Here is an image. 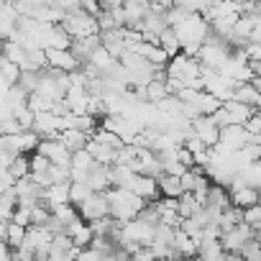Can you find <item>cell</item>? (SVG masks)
Masks as SVG:
<instances>
[{
	"label": "cell",
	"mask_w": 261,
	"mask_h": 261,
	"mask_svg": "<svg viewBox=\"0 0 261 261\" xmlns=\"http://www.w3.org/2000/svg\"><path fill=\"white\" fill-rule=\"evenodd\" d=\"M202 205H205V202H202L195 192H182V195L177 197V213H179V218H192Z\"/></svg>",
	"instance_id": "obj_15"
},
{
	"label": "cell",
	"mask_w": 261,
	"mask_h": 261,
	"mask_svg": "<svg viewBox=\"0 0 261 261\" xmlns=\"http://www.w3.org/2000/svg\"><path fill=\"white\" fill-rule=\"evenodd\" d=\"M230 97L243 102V105H248V108H261V90H256L251 82H236Z\"/></svg>",
	"instance_id": "obj_10"
},
{
	"label": "cell",
	"mask_w": 261,
	"mask_h": 261,
	"mask_svg": "<svg viewBox=\"0 0 261 261\" xmlns=\"http://www.w3.org/2000/svg\"><path fill=\"white\" fill-rule=\"evenodd\" d=\"M77 207V213H80V218L82 220H95V218H102V215H108V197H105V192H90L80 205H74Z\"/></svg>",
	"instance_id": "obj_4"
},
{
	"label": "cell",
	"mask_w": 261,
	"mask_h": 261,
	"mask_svg": "<svg viewBox=\"0 0 261 261\" xmlns=\"http://www.w3.org/2000/svg\"><path fill=\"white\" fill-rule=\"evenodd\" d=\"M128 190H134L144 202H154V200L159 197L156 177H151V174H136V179L130 182V187H128Z\"/></svg>",
	"instance_id": "obj_8"
},
{
	"label": "cell",
	"mask_w": 261,
	"mask_h": 261,
	"mask_svg": "<svg viewBox=\"0 0 261 261\" xmlns=\"http://www.w3.org/2000/svg\"><path fill=\"white\" fill-rule=\"evenodd\" d=\"M105 197H108V215L115 218L118 223H125L134 218L146 202L128 187H108L105 190Z\"/></svg>",
	"instance_id": "obj_1"
},
{
	"label": "cell",
	"mask_w": 261,
	"mask_h": 261,
	"mask_svg": "<svg viewBox=\"0 0 261 261\" xmlns=\"http://www.w3.org/2000/svg\"><path fill=\"white\" fill-rule=\"evenodd\" d=\"M241 220H243L246 225H251L253 230H258V228H261V205L253 202V205H248V207H241Z\"/></svg>",
	"instance_id": "obj_23"
},
{
	"label": "cell",
	"mask_w": 261,
	"mask_h": 261,
	"mask_svg": "<svg viewBox=\"0 0 261 261\" xmlns=\"http://www.w3.org/2000/svg\"><path fill=\"white\" fill-rule=\"evenodd\" d=\"M197 256L205 258V261H223L225 251H223V246H220L218 238L215 241H200L197 243Z\"/></svg>",
	"instance_id": "obj_18"
},
{
	"label": "cell",
	"mask_w": 261,
	"mask_h": 261,
	"mask_svg": "<svg viewBox=\"0 0 261 261\" xmlns=\"http://www.w3.org/2000/svg\"><path fill=\"white\" fill-rule=\"evenodd\" d=\"M90 192H92V190H90L87 182H72V179H69V202H72V205H80Z\"/></svg>",
	"instance_id": "obj_27"
},
{
	"label": "cell",
	"mask_w": 261,
	"mask_h": 261,
	"mask_svg": "<svg viewBox=\"0 0 261 261\" xmlns=\"http://www.w3.org/2000/svg\"><path fill=\"white\" fill-rule=\"evenodd\" d=\"M236 174L243 179V185H246V187L258 190V185H261V164H258V159H256V162H251V164H246V167H243V169H238Z\"/></svg>",
	"instance_id": "obj_19"
},
{
	"label": "cell",
	"mask_w": 261,
	"mask_h": 261,
	"mask_svg": "<svg viewBox=\"0 0 261 261\" xmlns=\"http://www.w3.org/2000/svg\"><path fill=\"white\" fill-rule=\"evenodd\" d=\"M156 187H159V195L162 197H179L182 195V185H179V177L177 174H156Z\"/></svg>",
	"instance_id": "obj_14"
},
{
	"label": "cell",
	"mask_w": 261,
	"mask_h": 261,
	"mask_svg": "<svg viewBox=\"0 0 261 261\" xmlns=\"http://www.w3.org/2000/svg\"><path fill=\"white\" fill-rule=\"evenodd\" d=\"M172 248H174V253L177 256H197V243L177 225L174 228V233H172V243H169Z\"/></svg>",
	"instance_id": "obj_11"
},
{
	"label": "cell",
	"mask_w": 261,
	"mask_h": 261,
	"mask_svg": "<svg viewBox=\"0 0 261 261\" xmlns=\"http://www.w3.org/2000/svg\"><path fill=\"white\" fill-rule=\"evenodd\" d=\"M18 149H21V154H31V151H36V146H39V136H36V130H31V128H23V130H18Z\"/></svg>",
	"instance_id": "obj_22"
},
{
	"label": "cell",
	"mask_w": 261,
	"mask_h": 261,
	"mask_svg": "<svg viewBox=\"0 0 261 261\" xmlns=\"http://www.w3.org/2000/svg\"><path fill=\"white\" fill-rule=\"evenodd\" d=\"M44 54H46V62H49V67L51 69H59V72H74V69H80V59L69 51V49H44Z\"/></svg>",
	"instance_id": "obj_6"
},
{
	"label": "cell",
	"mask_w": 261,
	"mask_h": 261,
	"mask_svg": "<svg viewBox=\"0 0 261 261\" xmlns=\"http://www.w3.org/2000/svg\"><path fill=\"white\" fill-rule=\"evenodd\" d=\"M11 251H13V248H11L6 241H0V261H8V258H11Z\"/></svg>",
	"instance_id": "obj_31"
},
{
	"label": "cell",
	"mask_w": 261,
	"mask_h": 261,
	"mask_svg": "<svg viewBox=\"0 0 261 261\" xmlns=\"http://www.w3.org/2000/svg\"><path fill=\"white\" fill-rule=\"evenodd\" d=\"M62 128H64V123H62V115H54L51 110L34 113L31 130H36V136H39V139H57Z\"/></svg>",
	"instance_id": "obj_3"
},
{
	"label": "cell",
	"mask_w": 261,
	"mask_h": 261,
	"mask_svg": "<svg viewBox=\"0 0 261 261\" xmlns=\"http://www.w3.org/2000/svg\"><path fill=\"white\" fill-rule=\"evenodd\" d=\"M90 164H92V156H90V151H87V149H77V151H72V156H69V167L87 169Z\"/></svg>",
	"instance_id": "obj_30"
},
{
	"label": "cell",
	"mask_w": 261,
	"mask_h": 261,
	"mask_svg": "<svg viewBox=\"0 0 261 261\" xmlns=\"http://www.w3.org/2000/svg\"><path fill=\"white\" fill-rule=\"evenodd\" d=\"M62 26H64V31H67L72 39H85V36H90V34H97V31H100V29H97L95 16L85 13L82 8H72V11H67V16H64Z\"/></svg>",
	"instance_id": "obj_2"
},
{
	"label": "cell",
	"mask_w": 261,
	"mask_h": 261,
	"mask_svg": "<svg viewBox=\"0 0 261 261\" xmlns=\"http://www.w3.org/2000/svg\"><path fill=\"white\" fill-rule=\"evenodd\" d=\"M108 167H110V164H100V162L92 159V164H90V169H87V179H85L92 192H105V190L110 187Z\"/></svg>",
	"instance_id": "obj_9"
},
{
	"label": "cell",
	"mask_w": 261,
	"mask_h": 261,
	"mask_svg": "<svg viewBox=\"0 0 261 261\" xmlns=\"http://www.w3.org/2000/svg\"><path fill=\"white\" fill-rule=\"evenodd\" d=\"M18 74H21V67H18L16 62L0 57V77H3L6 82H11V85H13V82L18 80Z\"/></svg>",
	"instance_id": "obj_28"
},
{
	"label": "cell",
	"mask_w": 261,
	"mask_h": 261,
	"mask_svg": "<svg viewBox=\"0 0 261 261\" xmlns=\"http://www.w3.org/2000/svg\"><path fill=\"white\" fill-rule=\"evenodd\" d=\"M23 236H26V228L18 225V223H13V220H8V228H6V243H8L11 248H18V246L23 243Z\"/></svg>",
	"instance_id": "obj_24"
},
{
	"label": "cell",
	"mask_w": 261,
	"mask_h": 261,
	"mask_svg": "<svg viewBox=\"0 0 261 261\" xmlns=\"http://www.w3.org/2000/svg\"><path fill=\"white\" fill-rule=\"evenodd\" d=\"M230 192V205H236V207H248V205H253V202H258V190H253V187H236V190H228Z\"/></svg>",
	"instance_id": "obj_16"
},
{
	"label": "cell",
	"mask_w": 261,
	"mask_h": 261,
	"mask_svg": "<svg viewBox=\"0 0 261 261\" xmlns=\"http://www.w3.org/2000/svg\"><path fill=\"white\" fill-rule=\"evenodd\" d=\"M36 82H39V72L36 69H21V74L16 80V85H21L26 92H34L36 90Z\"/></svg>",
	"instance_id": "obj_29"
},
{
	"label": "cell",
	"mask_w": 261,
	"mask_h": 261,
	"mask_svg": "<svg viewBox=\"0 0 261 261\" xmlns=\"http://www.w3.org/2000/svg\"><path fill=\"white\" fill-rule=\"evenodd\" d=\"M39 154H44L51 164H62V167H69V156L72 151L59 141V139H39V146H36Z\"/></svg>",
	"instance_id": "obj_5"
},
{
	"label": "cell",
	"mask_w": 261,
	"mask_h": 261,
	"mask_svg": "<svg viewBox=\"0 0 261 261\" xmlns=\"http://www.w3.org/2000/svg\"><path fill=\"white\" fill-rule=\"evenodd\" d=\"M190 128H192V134L205 144V146H213L218 141V134H220V128L210 120V115H197L190 120Z\"/></svg>",
	"instance_id": "obj_7"
},
{
	"label": "cell",
	"mask_w": 261,
	"mask_h": 261,
	"mask_svg": "<svg viewBox=\"0 0 261 261\" xmlns=\"http://www.w3.org/2000/svg\"><path fill=\"white\" fill-rule=\"evenodd\" d=\"M159 46H162L169 57L179 54V39H177V34H174V29H172V26H167V29H162V31H159Z\"/></svg>",
	"instance_id": "obj_20"
},
{
	"label": "cell",
	"mask_w": 261,
	"mask_h": 261,
	"mask_svg": "<svg viewBox=\"0 0 261 261\" xmlns=\"http://www.w3.org/2000/svg\"><path fill=\"white\" fill-rule=\"evenodd\" d=\"M8 172H11V177H13V179L26 177V174H29V154H16V156H13V162L8 164Z\"/></svg>",
	"instance_id": "obj_25"
},
{
	"label": "cell",
	"mask_w": 261,
	"mask_h": 261,
	"mask_svg": "<svg viewBox=\"0 0 261 261\" xmlns=\"http://www.w3.org/2000/svg\"><path fill=\"white\" fill-rule=\"evenodd\" d=\"M144 90H146V100H149V102H159L162 97L169 95V92H167V85H164L162 77H151V80L144 85Z\"/></svg>",
	"instance_id": "obj_21"
},
{
	"label": "cell",
	"mask_w": 261,
	"mask_h": 261,
	"mask_svg": "<svg viewBox=\"0 0 261 261\" xmlns=\"http://www.w3.org/2000/svg\"><path fill=\"white\" fill-rule=\"evenodd\" d=\"M205 205L218 207V210H225V207L230 205V192H228V187H223V185H218V182H210V187H207V192H205Z\"/></svg>",
	"instance_id": "obj_12"
},
{
	"label": "cell",
	"mask_w": 261,
	"mask_h": 261,
	"mask_svg": "<svg viewBox=\"0 0 261 261\" xmlns=\"http://www.w3.org/2000/svg\"><path fill=\"white\" fill-rule=\"evenodd\" d=\"M225 110H228V115H230V123H243L253 110H258V108H248V105H243V102H238V100H233V97H228V100H223L220 102Z\"/></svg>",
	"instance_id": "obj_17"
},
{
	"label": "cell",
	"mask_w": 261,
	"mask_h": 261,
	"mask_svg": "<svg viewBox=\"0 0 261 261\" xmlns=\"http://www.w3.org/2000/svg\"><path fill=\"white\" fill-rule=\"evenodd\" d=\"M51 215H57L64 225L72 223L74 218H80V213H77V207H74L72 202H59V205H54V207H51Z\"/></svg>",
	"instance_id": "obj_26"
},
{
	"label": "cell",
	"mask_w": 261,
	"mask_h": 261,
	"mask_svg": "<svg viewBox=\"0 0 261 261\" xmlns=\"http://www.w3.org/2000/svg\"><path fill=\"white\" fill-rule=\"evenodd\" d=\"M57 139H59L69 151H77V149H85L90 134H85V130H77V128H62Z\"/></svg>",
	"instance_id": "obj_13"
}]
</instances>
